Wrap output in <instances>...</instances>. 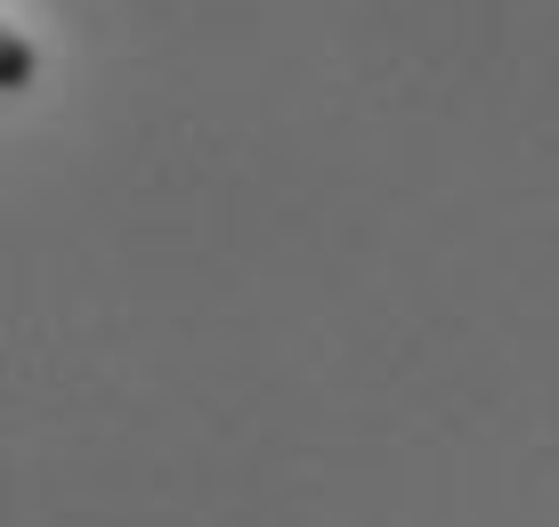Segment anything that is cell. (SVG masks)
Listing matches in <instances>:
<instances>
[{
  "label": "cell",
  "instance_id": "1",
  "mask_svg": "<svg viewBox=\"0 0 559 527\" xmlns=\"http://www.w3.org/2000/svg\"><path fill=\"white\" fill-rule=\"evenodd\" d=\"M33 73H41V57H33V42H25V33H16L9 25V16H0V90H33Z\"/></svg>",
  "mask_w": 559,
  "mask_h": 527
}]
</instances>
